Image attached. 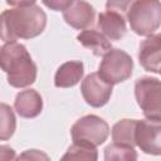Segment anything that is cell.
I'll return each instance as SVG.
<instances>
[{"instance_id":"8992f818","label":"cell","mask_w":161,"mask_h":161,"mask_svg":"<svg viewBox=\"0 0 161 161\" xmlns=\"http://www.w3.org/2000/svg\"><path fill=\"white\" fill-rule=\"evenodd\" d=\"M133 69V60L130 54L118 48H112L106 53L99 63L98 74L109 84H118L127 80Z\"/></svg>"},{"instance_id":"e0dca14e","label":"cell","mask_w":161,"mask_h":161,"mask_svg":"<svg viewBox=\"0 0 161 161\" xmlns=\"http://www.w3.org/2000/svg\"><path fill=\"white\" fill-rule=\"evenodd\" d=\"M97 160H98V152L96 148L83 147L73 143L59 161H97Z\"/></svg>"},{"instance_id":"7c38bea8","label":"cell","mask_w":161,"mask_h":161,"mask_svg":"<svg viewBox=\"0 0 161 161\" xmlns=\"http://www.w3.org/2000/svg\"><path fill=\"white\" fill-rule=\"evenodd\" d=\"M14 108L20 117L34 118L42 113L43 98L35 89H25L16 94Z\"/></svg>"},{"instance_id":"3957f363","label":"cell","mask_w":161,"mask_h":161,"mask_svg":"<svg viewBox=\"0 0 161 161\" xmlns=\"http://www.w3.org/2000/svg\"><path fill=\"white\" fill-rule=\"evenodd\" d=\"M126 18L133 33L150 36L161 25V3L156 0L132 1Z\"/></svg>"},{"instance_id":"ffe728a7","label":"cell","mask_w":161,"mask_h":161,"mask_svg":"<svg viewBox=\"0 0 161 161\" xmlns=\"http://www.w3.org/2000/svg\"><path fill=\"white\" fill-rule=\"evenodd\" d=\"M72 0H53V1H43V4L55 11H64L69 5H70Z\"/></svg>"},{"instance_id":"9c48e42d","label":"cell","mask_w":161,"mask_h":161,"mask_svg":"<svg viewBox=\"0 0 161 161\" xmlns=\"http://www.w3.org/2000/svg\"><path fill=\"white\" fill-rule=\"evenodd\" d=\"M80 92L84 101L94 107L99 108L108 103L112 94V84L103 80L97 72L89 73L80 84Z\"/></svg>"},{"instance_id":"d6986e66","label":"cell","mask_w":161,"mask_h":161,"mask_svg":"<svg viewBox=\"0 0 161 161\" xmlns=\"http://www.w3.org/2000/svg\"><path fill=\"white\" fill-rule=\"evenodd\" d=\"M16 161H50V158L44 151L33 148V150H26L21 152L18 156Z\"/></svg>"},{"instance_id":"5b68a950","label":"cell","mask_w":161,"mask_h":161,"mask_svg":"<svg viewBox=\"0 0 161 161\" xmlns=\"http://www.w3.org/2000/svg\"><path fill=\"white\" fill-rule=\"evenodd\" d=\"M135 97L147 119L161 121V80L141 77L135 83Z\"/></svg>"},{"instance_id":"7a4b0ae2","label":"cell","mask_w":161,"mask_h":161,"mask_svg":"<svg viewBox=\"0 0 161 161\" xmlns=\"http://www.w3.org/2000/svg\"><path fill=\"white\" fill-rule=\"evenodd\" d=\"M0 64L8 75V83L14 88L28 87L36 79V65L25 45L18 42L1 47Z\"/></svg>"},{"instance_id":"30bf717a","label":"cell","mask_w":161,"mask_h":161,"mask_svg":"<svg viewBox=\"0 0 161 161\" xmlns=\"http://www.w3.org/2000/svg\"><path fill=\"white\" fill-rule=\"evenodd\" d=\"M140 64L151 73H158L161 69V33L152 34L140 43Z\"/></svg>"},{"instance_id":"5bb4252c","label":"cell","mask_w":161,"mask_h":161,"mask_svg":"<svg viewBox=\"0 0 161 161\" xmlns=\"http://www.w3.org/2000/svg\"><path fill=\"white\" fill-rule=\"evenodd\" d=\"M77 40L94 55L103 57L112 49L111 42L97 29H84L77 35Z\"/></svg>"},{"instance_id":"44dd1931","label":"cell","mask_w":161,"mask_h":161,"mask_svg":"<svg viewBox=\"0 0 161 161\" xmlns=\"http://www.w3.org/2000/svg\"><path fill=\"white\" fill-rule=\"evenodd\" d=\"M0 153H1V161H16L18 158L15 151L6 145H1Z\"/></svg>"},{"instance_id":"ac0fdd59","label":"cell","mask_w":161,"mask_h":161,"mask_svg":"<svg viewBox=\"0 0 161 161\" xmlns=\"http://www.w3.org/2000/svg\"><path fill=\"white\" fill-rule=\"evenodd\" d=\"M1 111V141H6L14 135L15 127H16V119L14 116V112L10 106L6 103H1L0 106Z\"/></svg>"},{"instance_id":"ba28073f","label":"cell","mask_w":161,"mask_h":161,"mask_svg":"<svg viewBox=\"0 0 161 161\" xmlns=\"http://www.w3.org/2000/svg\"><path fill=\"white\" fill-rule=\"evenodd\" d=\"M136 146L147 155H161V121L153 119H137Z\"/></svg>"},{"instance_id":"7402d4cb","label":"cell","mask_w":161,"mask_h":161,"mask_svg":"<svg viewBox=\"0 0 161 161\" xmlns=\"http://www.w3.org/2000/svg\"><path fill=\"white\" fill-rule=\"evenodd\" d=\"M158 73H160V74H161V69H160V72H158Z\"/></svg>"},{"instance_id":"2e32d148","label":"cell","mask_w":161,"mask_h":161,"mask_svg":"<svg viewBox=\"0 0 161 161\" xmlns=\"http://www.w3.org/2000/svg\"><path fill=\"white\" fill-rule=\"evenodd\" d=\"M104 161H137L133 147L111 143L104 148Z\"/></svg>"},{"instance_id":"4fadbf2b","label":"cell","mask_w":161,"mask_h":161,"mask_svg":"<svg viewBox=\"0 0 161 161\" xmlns=\"http://www.w3.org/2000/svg\"><path fill=\"white\" fill-rule=\"evenodd\" d=\"M84 65L80 60H69L59 65L54 75V86L58 88H70L78 84L83 77Z\"/></svg>"},{"instance_id":"6da1fadb","label":"cell","mask_w":161,"mask_h":161,"mask_svg":"<svg viewBox=\"0 0 161 161\" xmlns=\"http://www.w3.org/2000/svg\"><path fill=\"white\" fill-rule=\"evenodd\" d=\"M10 9L1 13V39L15 43L20 39H31L40 35L47 25V15L34 1H6Z\"/></svg>"},{"instance_id":"9a60e30c","label":"cell","mask_w":161,"mask_h":161,"mask_svg":"<svg viewBox=\"0 0 161 161\" xmlns=\"http://www.w3.org/2000/svg\"><path fill=\"white\" fill-rule=\"evenodd\" d=\"M136 125H137V119H131V118H123L119 119L117 123H114L111 131L113 143L135 147Z\"/></svg>"},{"instance_id":"52a82bcc","label":"cell","mask_w":161,"mask_h":161,"mask_svg":"<svg viewBox=\"0 0 161 161\" xmlns=\"http://www.w3.org/2000/svg\"><path fill=\"white\" fill-rule=\"evenodd\" d=\"M131 1H108L107 10L98 15V28L108 40H119L127 33L126 16Z\"/></svg>"},{"instance_id":"277c9868","label":"cell","mask_w":161,"mask_h":161,"mask_svg":"<svg viewBox=\"0 0 161 161\" xmlns=\"http://www.w3.org/2000/svg\"><path fill=\"white\" fill-rule=\"evenodd\" d=\"M108 135V123L96 114H87L79 118L70 128L73 143L89 148H96L102 145L107 140Z\"/></svg>"},{"instance_id":"8fae6325","label":"cell","mask_w":161,"mask_h":161,"mask_svg":"<svg viewBox=\"0 0 161 161\" xmlns=\"http://www.w3.org/2000/svg\"><path fill=\"white\" fill-rule=\"evenodd\" d=\"M96 16L94 8L87 1H73L70 5L63 11V18L68 25L74 29L84 30L89 25L93 24Z\"/></svg>"}]
</instances>
